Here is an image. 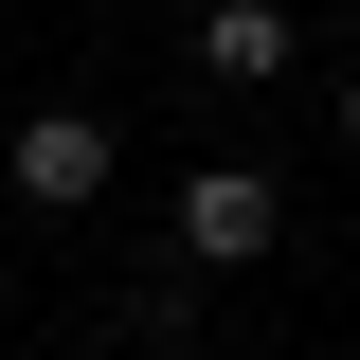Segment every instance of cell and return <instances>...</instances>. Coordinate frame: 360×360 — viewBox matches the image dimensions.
<instances>
[{"label": "cell", "instance_id": "6da1fadb", "mask_svg": "<svg viewBox=\"0 0 360 360\" xmlns=\"http://www.w3.org/2000/svg\"><path fill=\"white\" fill-rule=\"evenodd\" d=\"M0 180H18V217H90V198L127 180V127H108V108H37V127L0 144Z\"/></svg>", "mask_w": 360, "mask_h": 360}, {"label": "cell", "instance_id": "7a4b0ae2", "mask_svg": "<svg viewBox=\"0 0 360 360\" xmlns=\"http://www.w3.org/2000/svg\"><path fill=\"white\" fill-rule=\"evenodd\" d=\"M270 234H288V180L270 162H198L180 180V270H252Z\"/></svg>", "mask_w": 360, "mask_h": 360}, {"label": "cell", "instance_id": "3957f363", "mask_svg": "<svg viewBox=\"0 0 360 360\" xmlns=\"http://www.w3.org/2000/svg\"><path fill=\"white\" fill-rule=\"evenodd\" d=\"M288 54H307V18H288V0H198V72H217V90H270Z\"/></svg>", "mask_w": 360, "mask_h": 360}, {"label": "cell", "instance_id": "277c9868", "mask_svg": "<svg viewBox=\"0 0 360 360\" xmlns=\"http://www.w3.org/2000/svg\"><path fill=\"white\" fill-rule=\"evenodd\" d=\"M342 162H360V72H342Z\"/></svg>", "mask_w": 360, "mask_h": 360}]
</instances>
